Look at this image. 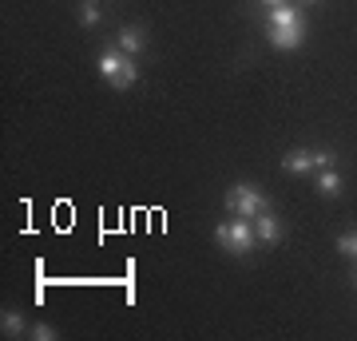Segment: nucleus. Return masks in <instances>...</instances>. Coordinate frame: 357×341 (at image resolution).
Returning <instances> with one entry per match:
<instances>
[{"label":"nucleus","mask_w":357,"mask_h":341,"mask_svg":"<svg viewBox=\"0 0 357 341\" xmlns=\"http://www.w3.org/2000/svg\"><path fill=\"white\" fill-rule=\"evenodd\" d=\"M337 250L349 254V258H357V230H354V234H342V238H337Z\"/></svg>","instance_id":"nucleus-12"},{"label":"nucleus","mask_w":357,"mask_h":341,"mask_svg":"<svg viewBox=\"0 0 357 341\" xmlns=\"http://www.w3.org/2000/svg\"><path fill=\"white\" fill-rule=\"evenodd\" d=\"M337 163V155L333 151H314V171H326V167Z\"/></svg>","instance_id":"nucleus-13"},{"label":"nucleus","mask_w":357,"mask_h":341,"mask_svg":"<svg viewBox=\"0 0 357 341\" xmlns=\"http://www.w3.org/2000/svg\"><path fill=\"white\" fill-rule=\"evenodd\" d=\"M79 24H84V28L100 24V4H88V0H84V4H79Z\"/></svg>","instance_id":"nucleus-11"},{"label":"nucleus","mask_w":357,"mask_h":341,"mask_svg":"<svg viewBox=\"0 0 357 341\" xmlns=\"http://www.w3.org/2000/svg\"><path fill=\"white\" fill-rule=\"evenodd\" d=\"M262 4H266V8H278V4H286V0H262Z\"/></svg>","instance_id":"nucleus-15"},{"label":"nucleus","mask_w":357,"mask_h":341,"mask_svg":"<svg viewBox=\"0 0 357 341\" xmlns=\"http://www.w3.org/2000/svg\"><path fill=\"white\" fill-rule=\"evenodd\" d=\"M266 24H270V28H286V24H306V16H302V8H298V4H278V8H270Z\"/></svg>","instance_id":"nucleus-6"},{"label":"nucleus","mask_w":357,"mask_h":341,"mask_svg":"<svg viewBox=\"0 0 357 341\" xmlns=\"http://www.w3.org/2000/svg\"><path fill=\"white\" fill-rule=\"evenodd\" d=\"M282 171H286V175H306V171H314V151H306V147L286 151V159H282Z\"/></svg>","instance_id":"nucleus-7"},{"label":"nucleus","mask_w":357,"mask_h":341,"mask_svg":"<svg viewBox=\"0 0 357 341\" xmlns=\"http://www.w3.org/2000/svg\"><path fill=\"white\" fill-rule=\"evenodd\" d=\"M100 76L112 84L115 91H128L135 79H139V63H135V56H128L123 48H107L100 52Z\"/></svg>","instance_id":"nucleus-1"},{"label":"nucleus","mask_w":357,"mask_h":341,"mask_svg":"<svg viewBox=\"0 0 357 341\" xmlns=\"http://www.w3.org/2000/svg\"><path fill=\"white\" fill-rule=\"evenodd\" d=\"M302 40H306V24L270 28V44H274L278 52H294V48H302Z\"/></svg>","instance_id":"nucleus-4"},{"label":"nucleus","mask_w":357,"mask_h":341,"mask_svg":"<svg viewBox=\"0 0 357 341\" xmlns=\"http://www.w3.org/2000/svg\"><path fill=\"white\" fill-rule=\"evenodd\" d=\"M255 238H258V230L250 227V218L234 215V222H218L215 227V242L227 254H250L255 250Z\"/></svg>","instance_id":"nucleus-3"},{"label":"nucleus","mask_w":357,"mask_h":341,"mask_svg":"<svg viewBox=\"0 0 357 341\" xmlns=\"http://www.w3.org/2000/svg\"><path fill=\"white\" fill-rule=\"evenodd\" d=\"M222 202H227V211H230V215L250 218V222H255V218L262 215V211H270V199L255 187V183H238V187H230V190H227V199H222Z\"/></svg>","instance_id":"nucleus-2"},{"label":"nucleus","mask_w":357,"mask_h":341,"mask_svg":"<svg viewBox=\"0 0 357 341\" xmlns=\"http://www.w3.org/2000/svg\"><path fill=\"white\" fill-rule=\"evenodd\" d=\"M318 190L326 195V199H337V195H342V175H337L333 167H326V171L318 175Z\"/></svg>","instance_id":"nucleus-9"},{"label":"nucleus","mask_w":357,"mask_h":341,"mask_svg":"<svg viewBox=\"0 0 357 341\" xmlns=\"http://www.w3.org/2000/svg\"><path fill=\"white\" fill-rule=\"evenodd\" d=\"M302 4H318V0H302Z\"/></svg>","instance_id":"nucleus-16"},{"label":"nucleus","mask_w":357,"mask_h":341,"mask_svg":"<svg viewBox=\"0 0 357 341\" xmlns=\"http://www.w3.org/2000/svg\"><path fill=\"white\" fill-rule=\"evenodd\" d=\"M255 230H258V238L266 242V246H270V242H278V238H282V222H278L274 215H270V211H262V215L255 218Z\"/></svg>","instance_id":"nucleus-8"},{"label":"nucleus","mask_w":357,"mask_h":341,"mask_svg":"<svg viewBox=\"0 0 357 341\" xmlns=\"http://www.w3.org/2000/svg\"><path fill=\"white\" fill-rule=\"evenodd\" d=\"M119 48L128 52V56H139V52L147 48V32H143L139 24H123L119 28Z\"/></svg>","instance_id":"nucleus-5"},{"label":"nucleus","mask_w":357,"mask_h":341,"mask_svg":"<svg viewBox=\"0 0 357 341\" xmlns=\"http://www.w3.org/2000/svg\"><path fill=\"white\" fill-rule=\"evenodd\" d=\"M0 329H4V338H16V333H24V317L16 314H8V310H4V314H0Z\"/></svg>","instance_id":"nucleus-10"},{"label":"nucleus","mask_w":357,"mask_h":341,"mask_svg":"<svg viewBox=\"0 0 357 341\" xmlns=\"http://www.w3.org/2000/svg\"><path fill=\"white\" fill-rule=\"evenodd\" d=\"M88 4H100V0H88Z\"/></svg>","instance_id":"nucleus-17"},{"label":"nucleus","mask_w":357,"mask_h":341,"mask_svg":"<svg viewBox=\"0 0 357 341\" xmlns=\"http://www.w3.org/2000/svg\"><path fill=\"white\" fill-rule=\"evenodd\" d=\"M32 338H36V341H52V338H56V329H52L48 321H40V326H32Z\"/></svg>","instance_id":"nucleus-14"}]
</instances>
